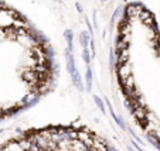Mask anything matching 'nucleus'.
Masks as SVG:
<instances>
[{
  "label": "nucleus",
  "instance_id": "1",
  "mask_svg": "<svg viewBox=\"0 0 160 151\" xmlns=\"http://www.w3.org/2000/svg\"><path fill=\"white\" fill-rule=\"evenodd\" d=\"M94 99H95V102H97V105H98V107L101 109V112H103L105 113V106H103V103H102V100L99 99L98 96H94Z\"/></svg>",
  "mask_w": 160,
  "mask_h": 151
}]
</instances>
